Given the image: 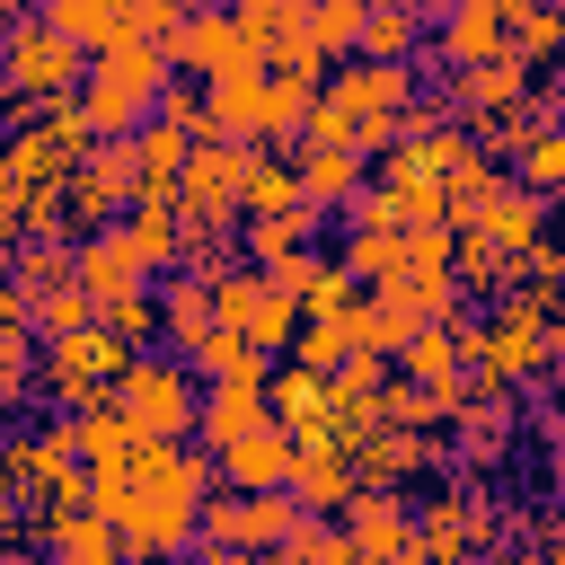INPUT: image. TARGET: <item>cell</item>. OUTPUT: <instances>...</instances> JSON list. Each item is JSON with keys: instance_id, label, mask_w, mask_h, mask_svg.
Masks as SVG:
<instances>
[{"instance_id": "6da1fadb", "label": "cell", "mask_w": 565, "mask_h": 565, "mask_svg": "<svg viewBox=\"0 0 565 565\" xmlns=\"http://www.w3.org/2000/svg\"><path fill=\"white\" fill-rule=\"evenodd\" d=\"M212 450L194 441H141L124 477H79V503L124 539V565H177L194 547V512L212 494Z\"/></svg>"}, {"instance_id": "7a4b0ae2", "label": "cell", "mask_w": 565, "mask_h": 565, "mask_svg": "<svg viewBox=\"0 0 565 565\" xmlns=\"http://www.w3.org/2000/svg\"><path fill=\"white\" fill-rule=\"evenodd\" d=\"M424 88V62H335L318 79V106L300 124V141H327V150H353V159H380L406 124Z\"/></svg>"}, {"instance_id": "3957f363", "label": "cell", "mask_w": 565, "mask_h": 565, "mask_svg": "<svg viewBox=\"0 0 565 565\" xmlns=\"http://www.w3.org/2000/svg\"><path fill=\"white\" fill-rule=\"evenodd\" d=\"M459 353H468L477 388H556V362H565L556 300L503 291L486 309H459Z\"/></svg>"}, {"instance_id": "277c9868", "label": "cell", "mask_w": 565, "mask_h": 565, "mask_svg": "<svg viewBox=\"0 0 565 565\" xmlns=\"http://www.w3.org/2000/svg\"><path fill=\"white\" fill-rule=\"evenodd\" d=\"M159 88H168V53L159 44H106V53H88V71H79L71 97H79V115H88L97 141H124L132 124H150Z\"/></svg>"}, {"instance_id": "5b68a950", "label": "cell", "mask_w": 565, "mask_h": 565, "mask_svg": "<svg viewBox=\"0 0 565 565\" xmlns=\"http://www.w3.org/2000/svg\"><path fill=\"white\" fill-rule=\"evenodd\" d=\"M79 71H88V53H79L71 35H53L35 9L0 26V115H9V124H26V115L53 106V97H71Z\"/></svg>"}, {"instance_id": "8992f818", "label": "cell", "mask_w": 565, "mask_h": 565, "mask_svg": "<svg viewBox=\"0 0 565 565\" xmlns=\"http://www.w3.org/2000/svg\"><path fill=\"white\" fill-rule=\"evenodd\" d=\"M194 397H203V380H194L177 353H159V344L124 353V371H115V388H106V406H115L141 441H194Z\"/></svg>"}, {"instance_id": "52a82bcc", "label": "cell", "mask_w": 565, "mask_h": 565, "mask_svg": "<svg viewBox=\"0 0 565 565\" xmlns=\"http://www.w3.org/2000/svg\"><path fill=\"white\" fill-rule=\"evenodd\" d=\"M124 371V344L106 327H71V335H44L35 344V406L44 415H79V406H106Z\"/></svg>"}, {"instance_id": "ba28073f", "label": "cell", "mask_w": 565, "mask_h": 565, "mask_svg": "<svg viewBox=\"0 0 565 565\" xmlns=\"http://www.w3.org/2000/svg\"><path fill=\"white\" fill-rule=\"evenodd\" d=\"M168 71L194 79V88H212V79L265 71V44H256V26H247L238 9H221V0H185V18H177V35H168Z\"/></svg>"}, {"instance_id": "9c48e42d", "label": "cell", "mask_w": 565, "mask_h": 565, "mask_svg": "<svg viewBox=\"0 0 565 565\" xmlns=\"http://www.w3.org/2000/svg\"><path fill=\"white\" fill-rule=\"evenodd\" d=\"M9 494H18V512L79 503V450H71V415H35L26 433H9Z\"/></svg>"}, {"instance_id": "30bf717a", "label": "cell", "mask_w": 565, "mask_h": 565, "mask_svg": "<svg viewBox=\"0 0 565 565\" xmlns=\"http://www.w3.org/2000/svg\"><path fill=\"white\" fill-rule=\"evenodd\" d=\"M212 327H230V335H238V344H256V353H282V344H291V327H300V309H291V291H282L274 274L230 265V274L212 282Z\"/></svg>"}, {"instance_id": "8fae6325", "label": "cell", "mask_w": 565, "mask_h": 565, "mask_svg": "<svg viewBox=\"0 0 565 565\" xmlns=\"http://www.w3.org/2000/svg\"><path fill=\"white\" fill-rule=\"evenodd\" d=\"M300 521V503L274 486V494H203V512H194V547H238V556H265L282 530Z\"/></svg>"}, {"instance_id": "7c38bea8", "label": "cell", "mask_w": 565, "mask_h": 565, "mask_svg": "<svg viewBox=\"0 0 565 565\" xmlns=\"http://www.w3.org/2000/svg\"><path fill=\"white\" fill-rule=\"evenodd\" d=\"M450 230H477L486 247H503V256H521L530 238H547V194H530V185H512L503 168L450 212Z\"/></svg>"}, {"instance_id": "4fadbf2b", "label": "cell", "mask_w": 565, "mask_h": 565, "mask_svg": "<svg viewBox=\"0 0 565 565\" xmlns=\"http://www.w3.org/2000/svg\"><path fill=\"white\" fill-rule=\"evenodd\" d=\"M124 203H132V159H124V141H88V150L71 159V177H62V221H71V230H106V221H124Z\"/></svg>"}, {"instance_id": "5bb4252c", "label": "cell", "mask_w": 565, "mask_h": 565, "mask_svg": "<svg viewBox=\"0 0 565 565\" xmlns=\"http://www.w3.org/2000/svg\"><path fill=\"white\" fill-rule=\"evenodd\" d=\"M18 539L35 547V565H124V539L88 503H44V512H26Z\"/></svg>"}, {"instance_id": "9a60e30c", "label": "cell", "mask_w": 565, "mask_h": 565, "mask_svg": "<svg viewBox=\"0 0 565 565\" xmlns=\"http://www.w3.org/2000/svg\"><path fill=\"white\" fill-rule=\"evenodd\" d=\"M406 521H415V494L353 486V494L335 503V530H344V556H353V565H397V556H406Z\"/></svg>"}, {"instance_id": "2e32d148", "label": "cell", "mask_w": 565, "mask_h": 565, "mask_svg": "<svg viewBox=\"0 0 565 565\" xmlns=\"http://www.w3.org/2000/svg\"><path fill=\"white\" fill-rule=\"evenodd\" d=\"M282 159H291V185H300V203H309L318 221H344V212H353V194H362V177H371V159L327 150V141H291Z\"/></svg>"}, {"instance_id": "e0dca14e", "label": "cell", "mask_w": 565, "mask_h": 565, "mask_svg": "<svg viewBox=\"0 0 565 565\" xmlns=\"http://www.w3.org/2000/svg\"><path fill=\"white\" fill-rule=\"evenodd\" d=\"M212 477L230 486V494H274L282 477H291V433L265 415V424H247L238 441H221L212 450Z\"/></svg>"}, {"instance_id": "ac0fdd59", "label": "cell", "mask_w": 565, "mask_h": 565, "mask_svg": "<svg viewBox=\"0 0 565 565\" xmlns=\"http://www.w3.org/2000/svg\"><path fill=\"white\" fill-rule=\"evenodd\" d=\"M150 309H159V353H194L212 335V274L194 265H168L150 282Z\"/></svg>"}, {"instance_id": "d6986e66", "label": "cell", "mask_w": 565, "mask_h": 565, "mask_svg": "<svg viewBox=\"0 0 565 565\" xmlns=\"http://www.w3.org/2000/svg\"><path fill=\"white\" fill-rule=\"evenodd\" d=\"M503 53V0H450L433 9V62L441 71H477Z\"/></svg>"}, {"instance_id": "ffe728a7", "label": "cell", "mask_w": 565, "mask_h": 565, "mask_svg": "<svg viewBox=\"0 0 565 565\" xmlns=\"http://www.w3.org/2000/svg\"><path fill=\"white\" fill-rule=\"evenodd\" d=\"M71 282H79L88 309H97V300H115V291H141L150 274H141V256L124 247V230L106 221V230H79V238H71Z\"/></svg>"}, {"instance_id": "44dd1931", "label": "cell", "mask_w": 565, "mask_h": 565, "mask_svg": "<svg viewBox=\"0 0 565 565\" xmlns=\"http://www.w3.org/2000/svg\"><path fill=\"white\" fill-rule=\"evenodd\" d=\"M282 494H291L300 512H327V521H335V503L353 494V441H291Z\"/></svg>"}, {"instance_id": "7402d4cb", "label": "cell", "mask_w": 565, "mask_h": 565, "mask_svg": "<svg viewBox=\"0 0 565 565\" xmlns=\"http://www.w3.org/2000/svg\"><path fill=\"white\" fill-rule=\"evenodd\" d=\"M203 141L265 150V71H238V79H212L203 88Z\"/></svg>"}, {"instance_id": "603a6c76", "label": "cell", "mask_w": 565, "mask_h": 565, "mask_svg": "<svg viewBox=\"0 0 565 565\" xmlns=\"http://www.w3.org/2000/svg\"><path fill=\"white\" fill-rule=\"evenodd\" d=\"M468 309H477V300H468ZM388 362H397V380L459 388V380H468V353H459V309H450V318H433V327H415V335H406Z\"/></svg>"}, {"instance_id": "cb8c5ba5", "label": "cell", "mask_w": 565, "mask_h": 565, "mask_svg": "<svg viewBox=\"0 0 565 565\" xmlns=\"http://www.w3.org/2000/svg\"><path fill=\"white\" fill-rule=\"evenodd\" d=\"M71 450H79V477H124L141 459V433L115 415V406H79L71 415Z\"/></svg>"}, {"instance_id": "d4e9b609", "label": "cell", "mask_w": 565, "mask_h": 565, "mask_svg": "<svg viewBox=\"0 0 565 565\" xmlns=\"http://www.w3.org/2000/svg\"><path fill=\"white\" fill-rule=\"evenodd\" d=\"M424 0H362V35H353V62H415L424 44Z\"/></svg>"}, {"instance_id": "484cf974", "label": "cell", "mask_w": 565, "mask_h": 565, "mask_svg": "<svg viewBox=\"0 0 565 565\" xmlns=\"http://www.w3.org/2000/svg\"><path fill=\"white\" fill-rule=\"evenodd\" d=\"M115 230H124V247L141 256V274H150V282H159V274L177 265V247H185L177 203H124V221H115Z\"/></svg>"}, {"instance_id": "4316f807", "label": "cell", "mask_w": 565, "mask_h": 565, "mask_svg": "<svg viewBox=\"0 0 565 565\" xmlns=\"http://www.w3.org/2000/svg\"><path fill=\"white\" fill-rule=\"evenodd\" d=\"M177 362H185V371H194L203 388H212V380H230V388H265V371H274V353H256V344H238L230 327H212V335H203L194 353H177Z\"/></svg>"}, {"instance_id": "83f0119b", "label": "cell", "mask_w": 565, "mask_h": 565, "mask_svg": "<svg viewBox=\"0 0 565 565\" xmlns=\"http://www.w3.org/2000/svg\"><path fill=\"white\" fill-rule=\"evenodd\" d=\"M318 79L327 71H265V150H291L309 106H318Z\"/></svg>"}, {"instance_id": "f1b7e54d", "label": "cell", "mask_w": 565, "mask_h": 565, "mask_svg": "<svg viewBox=\"0 0 565 565\" xmlns=\"http://www.w3.org/2000/svg\"><path fill=\"white\" fill-rule=\"evenodd\" d=\"M318 230H327V221L300 203V212H274V221H238L230 238H238V265H282L291 247H318Z\"/></svg>"}, {"instance_id": "f546056e", "label": "cell", "mask_w": 565, "mask_h": 565, "mask_svg": "<svg viewBox=\"0 0 565 565\" xmlns=\"http://www.w3.org/2000/svg\"><path fill=\"white\" fill-rule=\"evenodd\" d=\"M35 18H44L53 35H71L79 53L124 44V0H35Z\"/></svg>"}, {"instance_id": "4dcf8cb0", "label": "cell", "mask_w": 565, "mask_h": 565, "mask_svg": "<svg viewBox=\"0 0 565 565\" xmlns=\"http://www.w3.org/2000/svg\"><path fill=\"white\" fill-rule=\"evenodd\" d=\"M503 177L530 185V194H556V185H565V124H530V132L503 150Z\"/></svg>"}, {"instance_id": "1f68e13d", "label": "cell", "mask_w": 565, "mask_h": 565, "mask_svg": "<svg viewBox=\"0 0 565 565\" xmlns=\"http://www.w3.org/2000/svg\"><path fill=\"white\" fill-rule=\"evenodd\" d=\"M274 212H300L291 159H282V150H247V177H238V221H274Z\"/></svg>"}, {"instance_id": "d6a6232c", "label": "cell", "mask_w": 565, "mask_h": 565, "mask_svg": "<svg viewBox=\"0 0 565 565\" xmlns=\"http://www.w3.org/2000/svg\"><path fill=\"white\" fill-rule=\"evenodd\" d=\"M256 565H353V556H344V530H335L327 512H300V521L256 556Z\"/></svg>"}, {"instance_id": "836d02e7", "label": "cell", "mask_w": 565, "mask_h": 565, "mask_svg": "<svg viewBox=\"0 0 565 565\" xmlns=\"http://www.w3.org/2000/svg\"><path fill=\"white\" fill-rule=\"evenodd\" d=\"M18 300H44L53 282H71V238H18V256H9V274H0Z\"/></svg>"}, {"instance_id": "e575fe53", "label": "cell", "mask_w": 565, "mask_h": 565, "mask_svg": "<svg viewBox=\"0 0 565 565\" xmlns=\"http://www.w3.org/2000/svg\"><path fill=\"white\" fill-rule=\"evenodd\" d=\"M353 35H362V0H309V53L327 71L353 62Z\"/></svg>"}, {"instance_id": "d590c367", "label": "cell", "mask_w": 565, "mask_h": 565, "mask_svg": "<svg viewBox=\"0 0 565 565\" xmlns=\"http://www.w3.org/2000/svg\"><path fill=\"white\" fill-rule=\"evenodd\" d=\"M35 406V335H0V415Z\"/></svg>"}, {"instance_id": "8d00e7d4", "label": "cell", "mask_w": 565, "mask_h": 565, "mask_svg": "<svg viewBox=\"0 0 565 565\" xmlns=\"http://www.w3.org/2000/svg\"><path fill=\"white\" fill-rule=\"evenodd\" d=\"M177 18H185V0H124V44H159L168 53Z\"/></svg>"}, {"instance_id": "74e56055", "label": "cell", "mask_w": 565, "mask_h": 565, "mask_svg": "<svg viewBox=\"0 0 565 565\" xmlns=\"http://www.w3.org/2000/svg\"><path fill=\"white\" fill-rule=\"evenodd\" d=\"M353 300H362V282H353V274L327 256V265H318V282L300 291V318H335V309H353Z\"/></svg>"}, {"instance_id": "f35d334b", "label": "cell", "mask_w": 565, "mask_h": 565, "mask_svg": "<svg viewBox=\"0 0 565 565\" xmlns=\"http://www.w3.org/2000/svg\"><path fill=\"white\" fill-rule=\"evenodd\" d=\"M150 115H159V124H177V132H194V141H203V88H194V79H177V71H168V88H159V106H150Z\"/></svg>"}, {"instance_id": "ab89813d", "label": "cell", "mask_w": 565, "mask_h": 565, "mask_svg": "<svg viewBox=\"0 0 565 565\" xmlns=\"http://www.w3.org/2000/svg\"><path fill=\"white\" fill-rule=\"evenodd\" d=\"M0 335H35V327H26V300H18L9 282H0Z\"/></svg>"}, {"instance_id": "60d3db41", "label": "cell", "mask_w": 565, "mask_h": 565, "mask_svg": "<svg viewBox=\"0 0 565 565\" xmlns=\"http://www.w3.org/2000/svg\"><path fill=\"white\" fill-rule=\"evenodd\" d=\"M9 256H18V221L0 212V274H9Z\"/></svg>"}, {"instance_id": "b9f144b4", "label": "cell", "mask_w": 565, "mask_h": 565, "mask_svg": "<svg viewBox=\"0 0 565 565\" xmlns=\"http://www.w3.org/2000/svg\"><path fill=\"white\" fill-rule=\"evenodd\" d=\"M26 9H35V0H0V26H9V18H26Z\"/></svg>"}, {"instance_id": "7bdbcfd3", "label": "cell", "mask_w": 565, "mask_h": 565, "mask_svg": "<svg viewBox=\"0 0 565 565\" xmlns=\"http://www.w3.org/2000/svg\"><path fill=\"white\" fill-rule=\"evenodd\" d=\"M0 486H9V424H0Z\"/></svg>"}, {"instance_id": "ee69618b", "label": "cell", "mask_w": 565, "mask_h": 565, "mask_svg": "<svg viewBox=\"0 0 565 565\" xmlns=\"http://www.w3.org/2000/svg\"><path fill=\"white\" fill-rule=\"evenodd\" d=\"M221 9H265V0H221Z\"/></svg>"}, {"instance_id": "f6af8a7d", "label": "cell", "mask_w": 565, "mask_h": 565, "mask_svg": "<svg viewBox=\"0 0 565 565\" xmlns=\"http://www.w3.org/2000/svg\"><path fill=\"white\" fill-rule=\"evenodd\" d=\"M0 565H35V556H18V547H9V556H0Z\"/></svg>"}, {"instance_id": "bcb514c9", "label": "cell", "mask_w": 565, "mask_h": 565, "mask_svg": "<svg viewBox=\"0 0 565 565\" xmlns=\"http://www.w3.org/2000/svg\"><path fill=\"white\" fill-rule=\"evenodd\" d=\"M0 556H9V539H0Z\"/></svg>"}]
</instances>
